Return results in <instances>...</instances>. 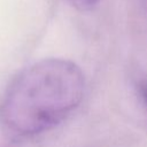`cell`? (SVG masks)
I'll return each mask as SVG.
<instances>
[{
	"label": "cell",
	"instance_id": "1",
	"mask_svg": "<svg viewBox=\"0 0 147 147\" xmlns=\"http://www.w3.org/2000/svg\"><path fill=\"white\" fill-rule=\"evenodd\" d=\"M80 68L68 60L46 59L16 74L0 100V122L13 134L32 137L64 121L82 102Z\"/></svg>",
	"mask_w": 147,
	"mask_h": 147
},
{
	"label": "cell",
	"instance_id": "2",
	"mask_svg": "<svg viewBox=\"0 0 147 147\" xmlns=\"http://www.w3.org/2000/svg\"><path fill=\"white\" fill-rule=\"evenodd\" d=\"M75 8L79 10H91L93 9L100 0H68Z\"/></svg>",
	"mask_w": 147,
	"mask_h": 147
},
{
	"label": "cell",
	"instance_id": "3",
	"mask_svg": "<svg viewBox=\"0 0 147 147\" xmlns=\"http://www.w3.org/2000/svg\"><path fill=\"white\" fill-rule=\"evenodd\" d=\"M137 91L140 99L147 107V78H141L137 82Z\"/></svg>",
	"mask_w": 147,
	"mask_h": 147
}]
</instances>
